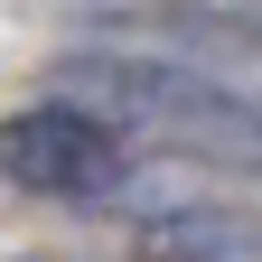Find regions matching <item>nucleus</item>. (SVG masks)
<instances>
[{
    "label": "nucleus",
    "instance_id": "nucleus-1",
    "mask_svg": "<svg viewBox=\"0 0 262 262\" xmlns=\"http://www.w3.org/2000/svg\"><path fill=\"white\" fill-rule=\"evenodd\" d=\"M66 94L94 103L122 131H150L187 159H225V169H253L262 178V94L206 75L187 56H150V47H94V56H66Z\"/></svg>",
    "mask_w": 262,
    "mask_h": 262
},
{
    "label": "nucleus",
    "instance_id": "nucleus-2",
    "mask_svg": "<svg viewBox=\"0 0 262 262\" xmlns=\"http://www.w3.org/2000/svg\"><path fill=\"white\" fill-rule=\"evenodd\" d=\"M0 178L28 187V196H66V206H94L131 178V150H122V122H103L75 94H47L0 122Z\"/></svg>",
    "mask_w": 262,
    "mask_h": 262
},
{
    "label": "nucleus",
    "instance_id": "nucleus-3",
    "mask_svg": "<svg viewBox=\"0 0 262 262\" xmlns=\"http://www.w3.org/2000/svg\"><path fill=\"white\" fill-rule=\"evenodd\" d=\"M94 10L122 38H150V56H262V0H94Z\"/></svg>",
    "mask_w": 262,
    "mask_h": 262
},
{
    "label": "nucleus",
    "instance_id": "nucleus-4",
    "mask_svg": "<svg viewBox=\"0 0 262 262\" xmlns=\"http://www.w3.org/2000/svg\"><path fill=\"white\" fill-rule=\"evenodd\" d=\"M141 262H262V206H169L141 225Z\"/></svg>",
    "mask_w": 262,
    "mask_h": 262
}]
</instances>
